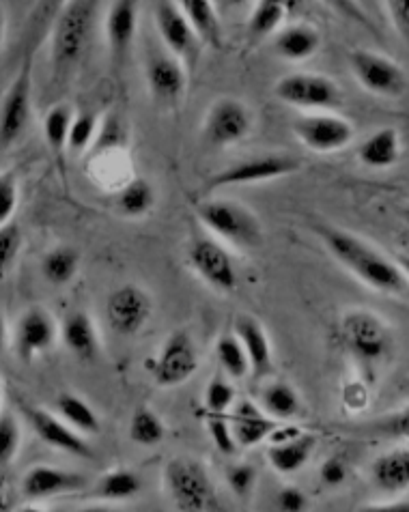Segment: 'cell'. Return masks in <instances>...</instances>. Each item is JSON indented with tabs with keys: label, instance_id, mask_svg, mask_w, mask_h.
<instances>
[{
	"label": "cell",
	"instance_id": "38",
	"mask_svg": "<svg viewBox=\"0 0 409 512\" xmlns=\"http://www.w3.org/2000/svg\"><path fill=\"white\" fill-rule=\"evenodd\" d=\"M100 117L95 112H80V115L74 117L72 127H69V138H67V151L74 155H82L84 151H89L97 134H100Z\"/></svg>",
	"mask_w": 409,
	"mask_h": 512
},
{
	"label": "cell",
	"instance_id": "52",
	"mask_svg": "<svg viewBox=\"0 0 409 512\" xmlns=\"http://www.w3.org/2000/svg\"><path fill=\"white\" fill-rule=\"evenodd\" d=\"M5 35H7V16H5L3 5H0V48L5 44Z\"/></svg>",
	"mask_w": 409,
	"mask_h": 512
},
{
	"label": "cell",
	"instance_id": "11",
	"mask_svg": "<svg viewBox=\"0 0 409 512\" xmlns=\"http://www.w3.org/2000/svg\"><path fill=\"white\" fill-rule=\"evenodd\" d=\"M255 125L250 108L237 97H218L203 119V140L214 149H229L244 142Z\"/></svg>",
	"mask_w": 409,
	"mask_h": 512
},
{
	"label": "cell",
	"instance_id": "49",
	"mask_svg": "<svg viewBox=\"0 0 409 512\" xmlns=\"http://www.w3.org/2000/svg\"><path fill=\"white\" fill-rule=\"evenodd\" d=\"M319 478L323 485L328 487H341L347 480V463L343 457H330L321 463Z\"/></svg>",
	"mask_w": 409,
	"mask_h": 512
},
{
	"label": "cell",
	"instance_id": "55",
	"mask_svg": "<svg viewBox=\"0 0 409 512\" xmlns=\"http://www.w3.org/2000/svg\"><path fill=\"white\" fill-rule=\"evenodd\" d=\"M3 396H5V388H3V381H0V403H3Z\"/></svg>",
	"mask_w": 409,
	"mask_h": 512
},
{
	"label": "cell",
	"instance_id": "27",
	"mask_svg": "<svg viewBox=\"0 0 409 512\" xmlns=\"http://www.w3.org/2000/svg\"><path fill=\"white\" fill-rule=\"evenodd\" d=\"M401 134L394 127H382L362 140L358 160L364 168L388 170L401 160Z\"/></svg>",
	"mask_w": 409,
	"mask_h": 512
},
{
	"label": "cell",
	"instance_id": "28",
	"mask_svg": "<svg viewBox=\"0 0 409 512\" xmlns=\"http://www.w3.org/2000/svg\"><path fill=\"white\" fill-rule=\"evenodd\" d=\"M175 3L192 24L205 48L220 50L224 46L222 16L218 13L214 0H175Z\"/></svg>",
	"mask_w": 409,
	"mask_h": 512
},
{
	"label": "cell",
	"instance_id": "24",
	"mask_svg": "<svg viewBox=\"0 0 409 512\" xmlns=\"http://www.w3.org/2000/svg\"><path fill=\"white\" fill-rule=\"evenodd\" d=\"M300 7L302 0H255L246 24L250 44H259V41L272 37Z\"/></svg>",
	"mask_w": 409,
	"mask_h": 512
},
{
	"label": "cell",
	"instance_id": "8",
	"mask_svg": "<svg viewBox=\"0 0 409 512\" xmlns=\"http://www.w3.org/2000/svg\"><path fill=\"white\" fill-rule=\"evenodd\" d=\"M33 115V61L26 56L0 102V149H9L24 136Z\"/></svg>",
	"mask_w": 409,
	"mask_h": 512
},
{
	"label": "cell",
	"instance_id": "40",
	"mask_svg": "<svg viewBox=\"0 0 409 512\" xmlns=\"http://www.w3.org/2000/svg\"><path fill=\"white\" fill-rule=\"evenodd\" d=\"M364 435L386 437V439H409V405L392 411V414L379 418L362 429Z\"/></svg>",
	"mask_w": 409,
	"mask_h": 512
},
{
	"label": "cell",
	"instance_id": "43",
	"mask_svg": "<svg viewBox=\"0 0 409 512\" xmlns=\"http://www.w3.org/2000/svg\"><path fill=\"white\" fill-rule=\"evenodd\" d=\"M20 203L18 175L13 170H0V226L13 222Z\"/></svg>",
	"mask_w": 409,
	"mask_h": 512
},
{
	"label": "cell",
	"instance_id": "4",
	"mask_svg": "<svg viewBox=\"0 0 409 512\" xmlns=\"http://www.w3.org/2000/svg\"><path fill=\"white\" fill-rule=\"evenodd\" d=\"M162 480L168 500L181 512H203L218 506L214 480L199 459H171L164 465Z\"/></svg>",
	"mask_w": 409,
	"mask_h": 512
},
{
	"label": "cell",
	"instance_id": "46",
	"mask_svg": "<svg viewBox=\"0 0 409 512\" xmlns=\"http://www.w3.org/2000/svg\"><path fill=\"white\" fill-rule=\"evenodd\" d=\"M259 474L257 469L252 467L250 463H235L227 469V482L229 487L235 495L239 497H246L252 489H255V482H257Z\"/></svg>",
	"mask_w": 409,
	"mask_h": 512
},
{
	"label": "cell",
	"instance_id": "5",
	"mask_svg": "<svg viewBox=\"0 0 409 512\" xmlns=\"http://www.w3.org/2000/svg\"><path fill=\"white\" fill-rule=\"evenodd\" d=\"M300 160L287 153H259L250 155L231 166L218 170L214 177H209L205 188L207 192H216L222 188H242L255 186V183H267L276 179H285L300 170Z\"/></svg>",
	"mask_w": 409,
	"mask_h": 512
},
{
	"label": "cell",
	"instance_id": "53",
	"mask_svg": "<svg viewBox=\"0 0 409 512\" xmlns=\"http://www.w3.org/2000/svg\"><path fill=\"white\" fill-rule=\"evenodd\" d=\"M397 263H399L401 272L405 274V278L409 282V254H397Z\"/></svg>",
	"mask_w": 409,
	"mask_h": 512
},
{
	"label": "cell",
	"instance_id": "25",
	"mask_svg": "<svg viewBox=\"0 0 409 512\" xmlns=\"http://www.w3.org/2000/svg\"><path fill=\"white\" fill-rule=\"evenodd\" d=\"M315 446V435L295 433L287 439H280V442H272V446L267 448V463L272 465L274 472L282 476L298 474L310 461V457H313Z\"/></svg>",
	"mask_w": 409,
	"mask_h": 512
},
{
	"label": "cell",
	"instance_id": "33",
	"mask_svg": "<svg viewBox=\"0 0 409 512\" xmlns=\"http://www.w3.org/2000/svg\"><path fill=\"white\" fill-rule=\"evenodd\" d=\"M54 411L69 426H72V429H76L82 435H97L102 429L100 416L95 414V409L87 401H84V398H80L72 392H63L56 396Z\"/></svg>",
	"mask_w": 409,
	"mask_h": 512
},
{
	"label": "cell",
	"instance_id": "23",
	"mask_svg": "<svg viewBox=\"0 0 409 512\" xmlns=\"http://www.w3.org/2000/svg\"><path fill=\"white\" fill-rule=\"evenodd\" d=\"M321 33L313 24L308 22H293L278 28L272 35V48L274 54L280 56L282 61L289 63H304L321 50Z\"/></svg>",
	"mask_w": 409,
	"mask_h": 512
},
{
	"label": "cell",
	"instance_id": "17",
	"mask_svg": "<svg viewBox=\"0 0 409 512\" xmlns=\"http://www.w3.org/2000/svg\"><path fill=\"white\" fill-rule=\"evenodd\" d=\"M22 414L26 422L31 424V429L35 435L44 442L46 446L61 450L67 454H74V457L80 459H93L95 454L89 446L87 439H84L82 433L72 429L59 414H50L48 409H41L35 405H20Z\"/></svg>",
	"mask_w": 409,
	"mask_h": 512
},
{
	"label": "cell",
	"instance_id": "30",
	"mask_svg": "<svg viewBox=\"0 0 409 512\" xmlns=\"http://www.w3.org/2000/svg\"><path fill=\"white\" fill-rule=\"evenodd\" d=\"M155 203H158V194H155L151 181L145 177H132L115 194V207L125 220L145 218Z\"/></svg>",
	"mask_w": 409,
	"mask_h": 512
},
{
	"label": "cell",
	"instance_id": "39",
	"mask_svg": "<svg viewBox=\"0 0 409 512\" xmlns=\"http://www.w3.org/2000/svg\"><path fill=\"white\" fill-rule=\"evenodd\" d=\"M235 388L227 375H216L205 388V411L207 414H229L235 405Z\"/></svg>",
	"mask_w": 409,
	"mask_h": 512
},
{
	"label": "cell",
	"instance_id": "3",
	"mask_svg": "<svg viewBox=\"0 0 409 512\" xmlns=\"http://www.w3.org/2000/svg\"><path fill=\"white\" fill-rule=\"evenodd\" d=\"M95 16V0H72L52 31V69L54 78H65L82 61L89 48Z\"/></svg>",
	"mask_w": 409,
	"mask_h": 512
},
{
	"label": "cell",
	"instance_id": "19",
	"mask_svg": "<svg viewBox=\"0 0 409 512\" xmlns=\"http://www.w3.org/2000/svg\"><path fill=\"white\" fill-rule=\"evenodd\" d=\"M87 485H89V478L80 472L50 467V465H35L24 474L20 491L26 500L41 502V500H52V497L80 493L87 489Z\"/></svg>",
	"mask_w": 409,
	"mask_h": 512
},
{
	"label": "cell",
	"instance_id": "35",
	"mask_svg": "<svg viewBox=\"0 0 409 512\" xmlns=\"http://www.w3.org/2000/svg\"><path fill=\"white\" fill-rule=\"evenodd\" d=\"M128 435L134 444L143 448H153L164 442L166 424L151 407H138L130 418Z\"/></svg>",
	"mask_w": 409,
	"mask_h": 512
},
{
	"label": "cell",
	"instance_id": "9",
	"mask_svg": "<svg viewBox=\"0 0 409 512\" xmlns=\"http://www.w3.org/2000/svg\"><path fill=\"white\" fill-rule=\"evenodd\" d=\"M201 366L199 349L188 330H177L168 336L158 355L151 360V377L155 386L177 388L190 381Z\"/></svg>",
	"mask_w": 409,
	"mask_h": 512
},
{
	"label": "cell",
	"instance_id": "6",
	"mask_svg": "<svg viewBox=\"0 0 409 512\" xmlns=\"http://www.w3.org/2000/svg\"><path fill=\"white\" fill-rule=\"evenodd\" d=\"M274 95L278 102L302 112L336 110L343 104L341 87L332 78L313 71H293L282 76L274 84Z\"/></svg>",
	"mask_w": 409,
	"mask_h": 512
},
{
	"label": "cell",
	"instance_id": "32",
	"mask_svg": "<svg viewBox=\"0 0 409 512\" xmlns=\"http://www.w3.org/2000/svg\"><path fill=\"white\" fill-rule=\"evenodd\" d=\"M259 405L265 414H270L278 422H287L302 414V398L298 390L287 381L265 383L259 396Z\"/></svg>",
	"mask_w": 409,
	"mask_h": 512
},
{
	"label": "cell",
	"instance_id": "36",
	"mask_svg": "<svg viewBox=\"0 0 409 512\" xmlns=\"http://www.w3.org/2000/svg\"><path fill=\"white\" fill-rule=\"evenodd\" d=\"M216 360L229 379H246L250 375L248 355L235 334H224L216 340Z\"/></svg>",
	"mask_w": 409,
	"mask_h": 512
},
{
	"label": "cell",
	"instance_id": "2",
	"mask_svg": "<svg viewBox=\"0 0 409 512\" xmlns=\"http://www.w3.org/2000/svg\"><path fill=\"white\" fill-rule=\"evenodd\" d=\"M194 213L207 231L235 250L248 252L263 246V224L244 203L207 196L194 205Z\"/></svg>",
	"mask_w": 409,
	"mask_h": 512
},
{
	"label": "cell",
	"instance_id": "48",
	"mask_svg": "<svg viewBox=\"0 0 409 512\" xmlns=\"http://www.w3.org/2000/svg\"><path fill=\"white\" fill-rule=\"evenodd\" d=\"M276 508L282 512H304L308 508V495L300 487H282L276 495Z\"/></svg>",
	"mask_w": 409,
	"mask_h": 512
},
{
	"label": "cell",
	"instance_id": "10",
	"mask_svg": "<svg viewBox=\"0 0 409 512\" xmlns=\"http://www.w3.org/2000/svg\"><path fill=\"white\" fill-rule=\"evenodd\" d=\"M291 130L304 149L319 155L343 151L356 136L354 125L345 117L334 115L332 110L304 112L302 117L293 121Z\"/></svg>",
	"mask_w": 409,
	"mask_h": 512
},
{
	"label": "cell",
	"instance_id": "1",
	"mask_svg": "<svg viewBox=\"0 0 409 512\" xmlns=\"http://www.w3.org/2000/svg\"><path fill=\"white\" fill-rule=\"evenodd\" d=\"M317 233L334 259L358 280L369 284L371 289L382 293L405 291L407 278L401 272L399 263L388 259L382 250H377L366 239L358 237L356 233L336 229V226H321Z\"/></svg>",
	"mask_w": 409,
	"mask_h": 512
},
{
	"label": "cell",
	"instance_id": "50",
	"mask_svg": "<svg viewBox=\"0 0 409 512\" xmlns=\"http://www.w3.org/2000/svg\"><path fill=\"white\" fill-rule=\"evenodd\" d=\"M214 5L218 9L220 16H237V13H244L252 9V5H255V0H214Z\"/></svg>",
	"mask_w": 409,
	"mask_h": 512
},
{
	"label": "cell",
	"instance_id": "26",
	"mask_svg": "<svg viewBox=\"0 0 409 512\" xmlns=\"http://www.w3.org/2000/svg\"><path fill=\"white\" fill-rule=\"evenodd\" d=\"M61 338L78 360L93 362L100 355V334L89 312L76 310L63 321Z\"/></svg>",
	"mask_w": 409,
	"mask_h": 512
},
{
	"label": "cell",
	"instance_id": "22",
	"mask_svg": "<svg viewBox=\"0 0 409 512\" xmlns=\"http://www.w3.org/2000/svg\"><path fill=\"white\" fill-rule=\"evenodd\" d=\"M231 429L239 448H255L270 439L272 433L282 422L274 420L270 414H265L261 405L252 401H239L231 409Z\"/></svg>",
	"mask_w": 409,
	"mask_h": 512
},
{
	"label": "cell",
	"instance_id": "13",
	"mask_svg": "<svg viewBox=\"0 0 409 512\" xmlns=\"http://www.w3.org/2000/svg\"><path fill=\"white\" fill-rule=\"evenodd\" d=\"M153 20L164 48L175 54L188 71H192L199 63L205 46L175 0H158L153 9Z\"/></svg>",
	"mask_w": 409,
	"mask_h": 512
},
{
	"label": "cell",
	"instance_id": "29",
	"mask_svg": "<svg viewBox=\"0 0 409 512\" xmlns=\"http://www.w3.org/2000/svg\"><path fill=\"white\" fill-rule=\"evenodd\" d=\"M375 487L386 495H399L409 489V448L390 450L371 465Z\"/></svg>",
	"mask_w": 409,
	"mask_h": 512
},
{
	"label": "cell",
	"instance_id": "34",
	"mask_svg": "<svg viewBox=\"0 0 409 512\" xmlns=\"http://www.w3.org/2000/svg\"><path fill=\"white\" fill-rule=\"evenodd\" d=\"M78 269L80 254L69 246L54 248L41 259V276L54 287H65V284L72 282L78 276Z\"/></svg>",
	"mask_w": 409,
	"mask_h": 512
},
{
	"label": "cell",
	"instance_id": "14",
	"mask_svg": "<svg viewBox=\"0 0 409 512\" xmlns=\"http://www.w3.org/2000/svg\"><path fill=\"white\" fill-rule=\"evenodd\" d=\"M188 263L192 272L211 289L220 293H233L237 289V265L227 246L214 237H194L188 248Z\"/></svg>",
	"mask_w": 409,
	"mask_h": 512
},
{
	"label": "cell",
	"instance_id": "42",
	"mask_svg": "<svg viewBox=\"0 0 409 512\" xmlns=\"http://www.w3.org/2000/svg\"><path fill=\"white\" fill-rule=\"evenodd\" d=\"M22 446V431L11 414H0V467H7L18 457Z\"/></svg>",
	"mask_w": 409,
	"mask_h": 512
},
{
	"label": "cell",
	"instance_id": "12",
	"mask_svg": "<svg viewBox=\"0 0 409 512\" xmlns=\"http://www.w3.org/2000/svg\"><path fill=\"white\" fill-rule=\"evenodd\" d=\"M349 69L360 87L377 97L397 99L407 91L405 69L397 61H392L379 52L351 50Z\"/></svg>",
	"mask_w": 409,
	"mask_h": 512
},
{
	"label": "cell",
	"instance_id": "54",
	"mask_svg": "<svg viewBox=\"0 0 409 512\" xmlns=\"http://www.w3.org/2000/svg\"><path fill=\"white\" fill-rule=\"evenodd\" d=\"M401 218H403V220L409 224V207H405V209L401 211Z\"/></svg>",
	"mask_w": 409,
	"mask_h": 512
},
{
	"label": "cell",
	"instance_id": "20",
	"mask_svg": "<svg viewBox=\"0 0 409 512\" xmlns=\"http://www.w3.org/2000/svg\"><path fill=\"white\" fill-rule=\"evenodd\" d=\"M59 327L48 310L28 308L20 317L13 334V351L22 362H33L37 355L46 353L56 340Z\"/></svg>",
	"mask_w": 409,
	"mask_h": 512
},
{
	"label": "cell",
	"instance_id": "47",
	"mask_svg": "<svg viewBox=\"0 0 409 512\" xmlns=\"http://www.w3.org/2000/svg\"><path fill=\"white\" fill-rule=\"evenodd\" d=\"M394 31L409 46V0H384Z\"/></svg>",
	"mask_w": 409,
	"mask_h": 512
},
{
	"label": "cell",
	"instance_id": "16",
	"mask_svg": "<svg viewBox=\"0 0 409 512\" xmlns=\"http://www.w3.org/2000/svg\"><path fill=\"white\" fill-rule=\"evenodd\" d=\"M153 315L151 295L138 284H123L106 300V321L119 336H136L145 330Z\"/></svg>",
	"mask_w": 409,
	"mask_h": 512
},
{
	"label": "cell",
	"instance_id": "31",
	"mask_svg": "<svg viewBox=\"0 0 409 512\" xmlns=\"http://www.w3.org/2000/svg\"><path fill=\"white\" fill-rule=\"evenodd\" d=\"M143 491V478L134 469L117 467L95 482L93 497L100 502H130Z\"/></svg>",
	"mask_w": 409,
	"mask_h": 512
},
{
	"label": "cell",
	"instance_id": "44",
	"mask_svg": "<svg viewBox=\"0 0 409 512\" xmlns=\"http://www.w3.org/2000/svg\"><path fill=\"white\" fill-rule=\"evenodd\" d=\"M207 429H209L211 442H214V446L222 454L233 457V454L239 450L231 429V420L227 414H207Z\"/></svg>",
	"mask_w": 409,
	"mask_h": 512
},
{
	"label": "cell",
	"instance_id": "7",
	"mask_svg": "<svg viewBox=\"0 0 409 512\" xmlns=\"http://www.w3.org/2000/svg\"><path fill=\"white\" fill-rule=\"evenodd\" d=\"M347 349L364 366H375L386 358L390 349V327L386 321L366 308L347 312L341 323Z\"/></svg>",
	"mask_w": 409,
	"mask_h": 512
},
{
	"label": "cell",
	"instance_id": "37",
	"mask_svg": "<svg viewBox=\"0 0 409 512\" xmlns=\"http://www.w3.org/2000/svg\"><path fill=\"white\" fill-rule=\"evenodd\" d=\"M76 117V112L72 106L67 104H56L54 108L48 110V115L44 119V138L46 145L54 155H61L67 151V138H69V127H72V121Z\"/></svg>",
	"mask_w": 409,
	"mask_h": 512
},
{
	"label": "cell",
	"instance_id": "51",
	"mask_svg": "<svg viewBox=\"0 0 409 512\" xmlns=\"http://www.w3.org/2000/svg\"><path fill=\"white\" fill-rule=\"evenodd\" d=\"M7 336H9V332H7V321H5L3 315H0V355H3V351H5V347H7Z\"/></svg>",
	"mask_w": 409,
	"mask_h": 512
},
{
	"label": "cell",
	"instance_id": "18",
	"mask_svg": "<svg viewBox=\"0 0 409 512\" xmlns=\"http://www.w3.org/2000/svg\"><path fill=\"white\" fill-rule=\"evenodd\" d=\"M140 0H110L104 16V35L112 67L121 69L130 59L138 35Z\"/></svg>",
	"mask_w": 409,
	"mask_h": 512
},
{
	"label": "cell",
	"instance_id": "41",
	"mask_svg": "<svg viewBox=\"0 0 409 512\" xmlns=\"http://www.w3.org/2000/svg\"><path fill=\"white\" fill-rule=\"evenodd\" d=\"M22 252V231L16 222L0 226V278H5Z\"/></svg>",
	"mask_w": 409,
	"mask_h": 512
},
{
	"label": "cell",
	"instance_id": "21",
	"mask_svg": "<svg viewBox=\"0 0 409 512\" xmlns=\"http://www.w3.org/2000/svg\"><path fill=\"white\" fill-rule=\"evenodd\" d=\"M233 334L244 345L250 362V375L259 381L270 379L274 375V349L263 323L250 315H239L233 325Z\"/></svg>",
	"mask_w": 409,
	"mask_h": 512
},
{
	"label": "cell",
	"instance_id": "45",
	"mask_svg": "<svg viewBox=\"0 0 409 512\" xmlns=\"http://www.w3.org/2000/svg\"><path fill=\"white\" fill-rule=\"evenodd\" d=\"M321 3L328 9H332L338 18L354 22V24L366 28V31H375V24H373L369 13H366L360 0H321Z\"/></svg>",
	"mask_w": 409,
	"mask_h": 512
},
{
	"label": "cell",
	"instance_id": "15",
	"mask_svg": "<svg viewBox=\"0 0 409 512\" xmlns=\"http://www.w3.org/2000/svg\"><path fill=\"white\" fill-rule=\"evenodd\" d=\"M145 80L155 104L175 108L188 91V67L166 48L153 50L145 61Z\"/></svg>",
	"mask_w": 409,
	"mask_h": 512
}]
</instances>
